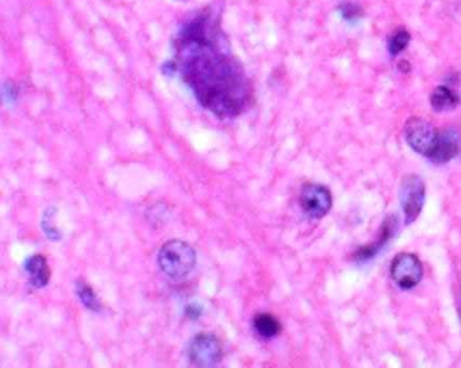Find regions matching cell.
Masks as SVG:
<instances>
[{
    "label": "cell",
    "instance_id": "14",
    "mask_svg": "<svg viewBox=\"0 0 461 368\" xmlns=\"http://www.w3.org/2000/svg\"><path fill=\"white\" fill-rule=\"evenodd\" d=\"M410 42V34L404 28L396 30L391 37L389 41V50L391 56H398L402 53L407 45Z\"/></svg>",
    "mask_w": 461,
    "mask_h": 368
},
{
    "label": "cell",
    "instance_id": "11",
    "mask_svg": "<svg viewBox=\"0 0 461 368\" xmlns=\"http://www.w3.org/2000/svg\"><path fill=\"white\" fill-rule=\"evenodd\" d=\"M460 103V96L445 85L437 86L431 96L433 110L437 113H447L455 110Z\"/></svg>",
    "mask_w": 461,
    "mask_h": 368
},
{
    "label": "cell",
    "instance_id": "4",
    "mask_svg": "<svg viewBox=\"0 0 461 368\" xmlns=\"http://www.w3.org/2000/svg\"><path fill=\"white\" fill-rule=\"evenodd\" d=\"M425 184L416 174L406 176L399 188V200L404 213V223L409 226L418 219L425 204Z\"/></svg>",
    "mask_w": 461,
    "mask_h": 368
},
{
    "label": "cell",
    "instance_id": "3",
    "mask_svg": "<svg viewBox=\"0 0 461 368\" xmlns=\"http://www.w3.org/2000/svg\"><path fill=\"white\" fill-rule=\"evenodd\" d=\"M438 138V131L431 122L422 117H410L404 125V139L421 156H432Z\"/></svg>",
    "mask_w": 461,
    "mask_h": 368
},
{
    "label": "cell",
    "instance_id": "15",
    "mask_svg": "<svg viewBox=\"0 0 461 368\" xmlns=\"http://www.w3.org/2000/svg\"><path fill=\"white\" fill-rule=\"evenodd\" d=\"M55 212L56 209L53 208H49L46 209L43 216V231L46 234V236L50 239V241H58L61 238L60 232L57 231V228L53 224V216H55Z\"/></svg>",
    "mask_w": 461,
    "mask_h": 368
},
{
    "label": "cell",
    "instance_id": "12",
    "mask_svg": "<svg viewBox=\"0 0 461 368\" xmlns=\"http://www.w3.org/2000/svg\"><path fill=\"white\" fill-rule=\"evenodd\" d=\"M253 328L256 330V333L264 338V339H272L276 338L280 330H282V324L279 323V320L274 317L272 314L268 313H261L257 314L253 320Z\"/></svg>",
    "mask_w": 461,
    "mask_h": 368
},
{
    "label": "cell",
    "instance_id": "2",
    "mask_svg": "<svg viewBox=\"0 0 461 368\" xmlns=\"http://www.w3.org/2000/svg\"><path fill=\"white\" fill-rule=\"evenodd\" d=\"M196 265L195 250L183 241H170L160 248L159 266L172 280H184Z\"/></svg>",
    "mask_w": 461,
    "mask_h": 368
},
{
    "label": "cell",
    "instance_id": "6",
    "mask_svg": "<svg viewBox=\"0 0 461 368\" xmlns=\"http://www.w3.org/2000/svg\"><path fill=\"white\" fill-rule=\"evenodd\" d=\"M423 275V268L418 256L410 253L396 255L391 263V277L402 290L416 287Z\"/></svg>",
    "mask_w": 461,
    "mask_h": 368
},
{
    "label": "cell",
    "instance_id": "7",
    "mask_svg": "<svg viewBox=\"0 0 461 368\" xmlns=\"http://www.w3.org/2000/svg\"><path fill=\"white\" fill-rule=\"evenodd\" d=\"M299 202L307 216L311 219H322L332 209V193L323 185L306 184L301 190Z\"/></svg>",
    "mask_w": 461,
    "mask_h": 368
},
{
    "label": "cell",
    "instance_id": "9",
    "mask_svg": "<svg viewBox=\"0 0 461 368\" xmlns=\"http://www.w3.org/2000/svg\"><path fill=\"white\" fill-rule=\"evenodd\" d=\"M398 224H399V220H398L396 214H389L382 226V231H380L377 241L372 244L365 246V247H361L360 250L355 254V259L359 262H365V260H370L372 256H375L386 246V243L395 235Z\"/></svg>",
    "mask_w": 461,
    "mask_h": 368
},
{
    "label": "cell",
    "instance_id": "13",
    "mask_svg": "<svg viewBox=\"0 0 461 368\" xmlns=\"http://www.w3.org/2000/svg\"><path fill=\"white\" fill-rule=\"evenodd\" d=\"M76 293L77 297L82 301V304L86 306L87 309L92 311H101V302L99 298L96 297L95 292L88 283L79 281L76 283Z\"/></svg>",
    "mask_w": 461,
    "mask_h": 368
},
{
    "label": "cell",
    "instance_id": "1",
    "mask_svg": "<svg viewBox=\"0 0 461 368\" xmlns=\"http://www.w3.org/2000/svg\"><path fill=\"white\" fill-rule=\"evenodd\" d=\"M195 26L188 28L182 45V71L203 107L219 117L243 113L250 99V86L235 61L216 50Z\"/></svg>",
    "mask_w": 461,
    "mask_h": 368
},
{
    "label": "cell",
    "instance_id": "10",
    "mask_svg": "<svg viewBox=\"0 0 461 368\" xmlns=\"http://www.w3.org/2000/svg\"><path fill=\"white\" fill-rule=\"evenodd\" d=\"M23 269L34 287L43 289L50 281V268L43 255H33L25 260Z\"/></svg>",
    "mask_w": 461,
    "mask_h": 368
},
{
    "label": "cell",
    "instance_id": "17",
    "mask_svg": "<svg viewBox=\"0 0 461 368\" xmlns=\"http://www.w3.org/2000/svg\"><path fill=\"white\" fill-rule=\"evenodd\" d=\"M187 311L188 316H191L192 318H198V316L201 314V309H198V308H196V306H194V305H192V306H189Z\"/></svg>",
    "mask_w": 461,
    "mask_h": 368
},
{
    "label": "cell",
    "instance_id": "8",
    "mask_svg": "<svg viewBox=\"0 0 461 368\" xmlns=\"http://www.w3.org/2000/svg\"><path fill=\"white\" fill-rule=\"evenodd\" d=\"M461 153V132L457 128H444L438 131L435 147L429 159L434 163H447Z\"/></svg>",
    "mask_w": 461,
    "mask_h": 368
},
{
    "label": "cell",
    "instance_id": "18",
    "mask_svg": "<svg viewBox=\"0 0 461 368\" xmlns=\"http://www.w3.org/2000/svg\"><path fill=\"white\" fill-rule=\"evenodd\" d=\"M399 68H401V71H410V65H409V62H406V61H402V62L399 64Z\"/></svg>",
    "mask_w": 461,
    "mask_h": 368
},
{
    "label": "cell",
    "instance_id": "16",
    "mask_svg": "<svg viewBox=\"0 0 461 368\" xmlns=\"http://www.w3.org/2000/svg\"><path fill=\"white\" fill-rule=\"evenodd\" d=\"M341 10V14L343 16L348 19V21H355L357 18H360L362 11H361L360 6H357L356 3H349V1H345L341 4L340 7Z\"/></svg>",
    "mask_w": 461,
    "mask_h": 368
},
{
    "label": "cell",
    "instance_id": "5",
    "mask_svg": "<svg viewBox=\"0 0 461 368\" xmlns=\"http://www.w3.org/2000/svg\"><path fill=\"white\" fill-rule=\"evenodd\" d=\"M222 343L213 333H199L188 345L189 362L198 367H214L222 360Z\"/></svg>",
    "mask_w": 461,
    "mask_h": 368
}]
</instances>
